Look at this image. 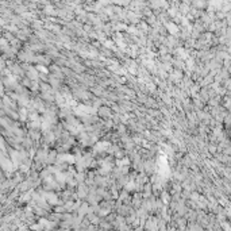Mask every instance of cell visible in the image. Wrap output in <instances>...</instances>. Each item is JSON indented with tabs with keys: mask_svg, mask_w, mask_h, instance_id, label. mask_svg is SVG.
I'll list each match as a JSON object with an SVG mask.
<instances>
[{
	"mask_svg": "<svg viewBox=\"0 0 231 231\" xmlns=\"http://www.w3.org/2000/svg\"><path fill=\"white\" fill-rule=\"evenodd\" d=\"M107 147H108V143H107V142L99 143L98 146H96V149H98V150H104V149H107Z\"/></svg>",
	"mask_w": 231,
	"mask_h": 231,
	"instance_id": "cell-1",
	"label": "cell"
}]
</instances>
